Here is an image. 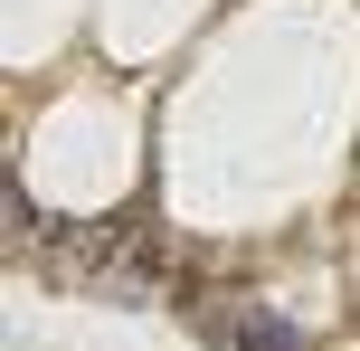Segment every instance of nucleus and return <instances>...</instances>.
I'll list each match as a JSON object with an SVG mask.
<instances>
[{
	"instance_id": "obj_2",
	"label": "nucleus",
	"mask_w": 360,
	"mask_h": 351,
	"mask_svg": "<svg viewBox=\"0 0 360 351\" xmlns=\"http://www.w3.org/2000/svg\"><path fill=\"white\" fill-rule=\"evenodd\" d=\"M199 333H209L218 351H313L304 333H294L275 304H247V295H228V304H199Z\"/></svg>"
},
{
	"instance_id": "obj_1",
	"label": "nucleus",
	"mask_w": 360,
	"mask_h": 351,
	"mask_svg": "<svg viewBox=\"0 0 360 351\" xmlns=\"http://www.w3.org/2000/svg\"><path fill=\"white\" fill-rule=\"evenodd\" d=\"M48 266L67 285H95V295H152L162 247H152L133 219H114V228H48Z\"/></svg>"
}]
</instances>
